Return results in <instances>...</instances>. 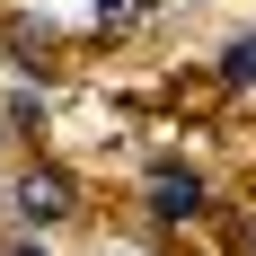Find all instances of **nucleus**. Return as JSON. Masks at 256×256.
<instances>
[{
	"label": "nucleus",
	"instance_id": "obj_1",
	"mask_svg": "<svg viewBox=\"0 0 256 256\" xmlns=\"http://www.w3.org/2000/svg\"><path fill=\"white\" fill-rule=\"evenodd\" d=\"M80 212V186L62 177V168H26L18 177V221L26 230H53V221H71Z\"/></svg>",
	"mask_w": 256,
	"mask_h": 256
},
{
	"label": "nucleus",
	"instance_id": "obj_2",
	"mask_svg": "<svg viewBox=\"0 0 256 256\" xmlns=\"http://www.w3.org/2000/svg\"><path fill=\"white\" fill-rule=\"evenodd\" d=\"M204 212H212V194H204L194 168H159V177H150V221L186 230V221H204Z\"/></svg>",
	"mask_w": 256,
	"mask_h": 256
},
{
	"label": "nucleus",
	"instance_id": "obj_3",
	"mask_svg": "<svg viewBox=\"0 0 256 256\" xmlns=\"http://www.w3.org/2000/svg\"><path fill=\"white\" fill-rule=\"evenodd\" d=\"M142 18H150V0H98V26H106V36H132Z\"/></svg>",
	"mask_w": 256,
	"mask_h": 256
},
{
	"label": "nucleus",
	"instance_id": "obj_4",
	"mask_svg": "<svg viewBox=\"0 0 256 256\" xmlns=\"http://www.w3.org/2000/svg\"><path fill=\"white\" fill-rule=\"evenodd\" d=\"M221 80H230V88H256V36H238V44L221 53Z\"/></svg>",
	"mask_w": 256,
	"mask_h": 256
},
{
	"label": "nucleus",
	"instance_id": "obj_5",
	"mask_svg": "<svg viewBox=\"0 0 256 256\" xmlns=\"http://www.w3.org/2000/svg\"><path fill=\"white\" fill-rule=\"evenodd\" d=\"M238 248H248V256H256V221H248V238H238Z\"/></svg>",
	"mask_w": 256,
	"mask_h": 256
},
{
	"label": "nucleus",
	"instance_id": "obj_6",
	"mask_svg": "<svg viewBox=\"0 0 256 256\" xmlns=\"http://www.w3.org/2000/svg\"><path fill=\"white\" fill-rule=\"evenodd\" d=\"M9 256H44V248H9Z\"/></svg>",
	"mask_w": 256,
	"mask_h": 256
}]
</instances>
